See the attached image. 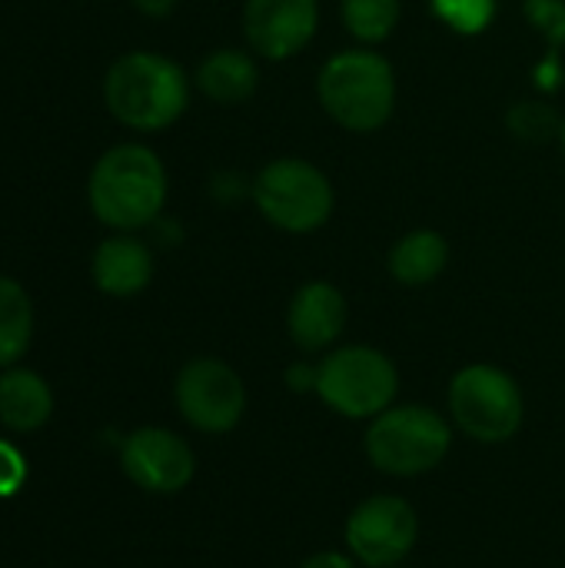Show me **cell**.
Returning <instances> with one entry per match:
<instances>
[{"label": "cell", "instance_id": "cell-1", "mask_svg": "<svg viewBox=\"0 0 565 568\" xmlns=\"http://www.w3.org/2000/svg\"><path fill=\"white\" fill-rule=\"evenodd\" d=\"M87 206L113 233H137L167 206V166L147 143H117L97 156L87 176Z\"/></svg>", "mask_w": 565, "mask_h": 568}, {"label": "cell", "instance_id": "cell-2", "mask_svg": "<svg viewBox=\"0 0 565 568\" xmlns=\"http://www.w3.org/2000/svg\"><path fill=\"white\" fill-rule=\"evenodd\" d=\"M103 103L127 130L157 133L186 113L190 77L176 60L157 50H130L107 67Z\"/></svg>", "mask_w": 565, "mask_h": 568}, {"label": "cell", "instance_id": "cell-3", "mask_svg": "<svg viewBox=\"0 0 565 568\" xmlns=\"http://www.w3.org/2000/svg\"><path fill=\"white\" fill-rule=\"evenodd\" d=\"M456 443V426L446 413L423 403H393L386 413L366 423L363 456L390 479H420L436 473Z\"/></svg>", "mask_w": 565, "mask_h": 568}, {"label": "cell", "instance_id": "cell-4", "mask_svg": "<svg viewBox=\"0 0 565 568\" xmlns=\"http://www.w3.org/2000/svg\"><path fill=\"white\" fill-rule=\"evenodd\" d=\"M446 416L466 439L506 446L526 423V396L509 369L496 363H466L446 386Z\"/></svg>", "mask_w": 565, "mask_h": 568}, {"label": "cell", "instance_id": "cell-5", "mask_svg": "<svg viewBox=\"0 0 565 568\" xmlns=\"http://www.w3.org/2000/svg\"><path fill=\"white\" fill-rule=\"evenodd\" d=\"M316 399L340 419L370 423L400 403V369L376 346H333L320 359Z\"/></svg>", "mask_w": 565, "mask_h": 568}, {"label": "cell", "instance_id": "cell-6", "mask_svg": "<svg viewBox=\"0 0 565 568\" xmlns=\"http://www.w3.org/2000/svg\"><path fill=\"white\" fill-rule=\"evenodd\" d=\"M323 110L353 133L380 130L396 106V73L373 50H343L320 70Z\"/></svg>", "mask_w": 565, "mask_h": 568}, {"label": "cell", "instance_id": "cell-7", "mask_svg": "<svg viewBox=\"0 0 565 568\" xmlns=\"http://www.w3.org/2000/svg\"><path fill=\"white\" fill-rule=\"evenodd\" d=\"M253 203L276 230L313 233L333 213V186L310 160L280 156L256 173Z\"/></svg>", "mask_w": 565, "mask_h": 568}, {"label": "cell", "instance_id": "cell-8", "mask_svg": "<svg viewBox=\"0 0 565 568\" xmlns=\"http://www.w3.org/2000/svg\"><path fill=\"white\" fill-rule=\"evenodd\" d=\"M173 403L190 429L203 436H226L243 423L250 396L243 376L230 363L196 356L180 366L173 379Z\"/></svg>", "mask_w": 565, "mask_h": 568}, {"label": "cell", "instance_id": "cell-9", "mask_svg": "<svg viewBox=\"0 0 565 568\" xmlns=\"http://www.w3.org/2000/svg\"><path fill=\"white\" fill-rule=\"evenodd\" d=\"M420 542V513L410 499L373 493L343 523V546L360 568L403 566Z\"/></svg>", "mask_w": 565, "mask_h": 568}, {"label": "cell", "instance_id": "cell-10", "mask_svg": "<svg viewBox=\"0 0 565 568\" xmlns=\"http://www.w3.org/2000/svg\"><path fill=\"white\" fill-rule=\"evenodd\" d=\"M123 476L150 496H176L196 476V453L167 426H140L120 446Z\"/></svg>", "mask_w": 565, "mask_h": 568}, {"label": "cell", "instance_id": "cell-11", "mask_svg": "<svg viewBox=\"0 0 565 568\" xmlns=\"http://www.w3.org/2000/svg\"><path fill=\"white\" fill-rule=\"evenodd\" d=\"M320 23L316 0H246L243 33L246 43L266 60H290L300 53Z\"/></svg>", "mask_w": 565, "mask_h": 568}, {"label": "cell", "instance_id": "cell-12", "mask_svg": "<svg viewBox=\"0 0 565 568\" xmlns=\"http://www.w3.org/2000/svg\"><path fill=\"white\" fill-rule=\"evenodd\" d=\"M350 323V303L340 286L326 280L303 283L286 310V333L303 353H330Z\"/></svg>", "mask_w": 565, "mask_h": 568}, {"label": "cell", "instance_id": "cell-13", "mask_svg": "<svg viewBox=\"0 0 565 568\" xmlns=\"http://www.w3.org/2000/svg\"><path fill=\"white\" fill-rule=\"evenodd\" d=\"M90 280L103 296H140L153 283V250L137 233H110L90 256Z\"/></svg>", "mask_w": 565, "mask_h": 568}, {"label": "cell", "instance_id": "cell-14", "mask_svg": "<svg viewBox=\"0 0 565 568\" xmlns=\"http://www.w3.org/2000/svg\"><path fill=\"white\" fill-rule=\"evenodd\" d=\"M53 416V393L50 383L27 369L7 366L0 369V426L10 433H37Z\"/></svg>", "mask_w": 565, "mask_h": 568}, {"label": "cell", "instance_id": "cell-15", "mask_svg": "<svg viewBox=\"0 0 565 568\" xmlns=\"http://www.w3.org/2000/svg\"><path fill=\"white\" fill-rule=\"evenodd\" d=\"M256 80H260V70H256L253 57L236 50V47H223V50L206 53L193 73L196 90L206 100L223 103V106L250 100L256 90Z\"/></svg>", "mask_w": 565, "mask_h": 568}, {"label": "cell", "instance_id": "cell-16", "mask_svg": "<svg viewBox=\"0 0 565 568\" xmlns=\"http://www.w3.org/2000/svg\"><path fill=\"white\" fill-rule=\"evenodd\" d=\"M450 263V243L436 230H413L390 250V276L400 286H430Z\"/></svg>", "mask_w": 565, "mask_h": 568}, {"label": "cell", "instance_id": "cell-17", "mask_svg": "<svg viewBox=\"0 0 565 568\" xmlns=\"http://www.w3.org/2000/svg\"><path fill=\"white\" fill-rule=\"evenodd\" d=\"M33 339V303L30 293L13 280L0 276V369L17 366Z\"/></svg>", "mask_w": 565, "mask_h": 568}, {"label": "cell", "instance_id": "cell-18", "mask_svg": "<svg viewBox=\"0 0 565 568\" xmlns=\"http://www.w3.org/2000/svg\"><path fill=\"white\" fill-rule=\"evenodd\" d=\"M400 0H343V23L363 43L386 40L400 23Z\"/></svg>", "mask_w": 565, "mask_h": 568}, {"label": "cell", "instance_id": "cell-19", "mask_svg": "<svg viewBox=\"0 0 565 568\" xmlns=\"http://www.w3.org/2000/svg\"><path fill=\"white\" fill-rule=\"evenodd\" d=\"M436 13L460 33H480L490 27L496 3L493 0H433Z\"/></svg>", "mask_w": 565, "mask_h": 568}, {"label": "cell", "instance_id": "cell-20", "mask_svg": "<svg viewBox=\"0 0 565 568\" xmlns=\"http://www.w3.org/2000/svg\"><path fill=\"white\" fill-rule=\"evenodd\" d=\"M23 483H27V459H23V453L13 443L0 439V499L17 496L23 489Z\"/></svg>", "mask_w": 565, "mask_h": 568}, {"label": "cell", "instance_id": "cell-21", "mask_svg": "<svg viewBox=\"0 0 565 568\" xmlns=\"http://www.w3.org/2000/svg\"><path fill=\"white\" fill-rule=\"evenodd\" d=\"M316 376H320V363H290L283 373V383L290 393L296 396H316Z\"/></svg>", "mask_w": 565, "mask_h": 568}, {"label": "cell", "instance_id": "cell-22", "mask_svg": "<svg viewBox=\"0 0 565 568\" xmlns=\"http://www.w3.org/2000/svg\"><path fill=\"white\" fill-rule=\"evenodd\" d=\"M296 568H360L356 559L343 549H323V552H313L310 559H303Z\"/></svg>", "mask_w": 565, "mask_h": 568}, {"label": "cell", "instance_id": "cell-23", "mask_svg": "<svg viewBox=\"0 0 565 568\" xmlns=\"http://www.w3.org/2000/svg\"><path fill=\"white\" fill-rule=\"evenodd\" d=\"M176 3H180V0H133V7H137L143 17H167V13H173Z\"/></svg>", "mask_w": 565, "mask_h": 568}, {"label": "cell", "instance_id": "cell-24", "mask_svg": "<svg viewBox=\"0 0 565 568\" xmlns=\"http://www.w3.org/2000/svg\"><path fill=\"white\" fill-rule=\"evenodd\" d=\"M563 150H565V123H563Z\"/></svg>", "mask_w": 565, "mask_h": 568}, {"label": "cell", "instance_id": "cell-25", "mask_svg": "<svg viewBox=\"0 0 565 568\" xmlns=\"http://www.w3.org/2000/svg\"><path fill=\"white\" fill-rule=\"evenodd\" d=\"M393 568H406V566H393Z\"/></svg>", "mask_w": 565, "mask_h": 568}]
</instances>
